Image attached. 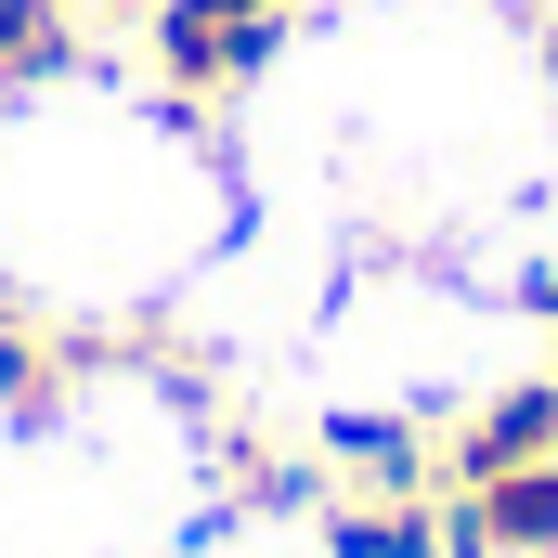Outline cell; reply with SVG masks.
Here are the masks:
<instances>
[{
    "label": "cell",
    "instance_id": "ba28073f",
    "mask_svg": "<svg viewBox=\"0 0 558 558\" xmlns=\"http://www.w3.org/2000/svg\"><path fill=\"white\" fill-rule=\"evenodd\" d=\"M221 494H234L247 520H274V507H299V494H312V454H286V441H260V428H247V441H221Z\"/></svg>",
    "mask_w": 558,
    "mask_h": 558
},
{
    "label": "cell",
    "instance_id": "5b68a950",
    "mask_svg": "<svg viewBox=\"0 0 558 558\" xmlns=\"http://www.w3.org/2000/svg\"><path fill=\"white\" fill-rule=\"evenodd\" d=\"M325 558H441V494H338Z\"/></svg>",
    "mask_w": 558,
    "mask_h": 558
},
{
    "label": "cell",
    "instance_id": "8992f818",
    "mask_svg": "<svg viewBox=\"0 0 558 558\" xmlns=\"http://www.w3.org/2000/svg\"><path fill=\"white\" fill-rule=\"evenodd\" d=\"M325 468H338L351 494H428V428H403V416H338V428H325Z\"/></svg>",
    "mask_w": 558,
    "mask_h": 558
},
{
    "label": "cell",
    "instance_id": "52a82bcc",
    "mask_svg": "<svg viewBox=\"0 0 558 558\" xmlns=\"http://www.w3.org/2000/svg\"><path fill=\"white\" fill-rule=\"evenodd\" d=\"M78 78V0H0V92Z\"/></svg>",
    "mask_w": 558,
    "mask_h": 558
},
{
    "label": "cell",
    "instance_id": "9c48e42d",
    "mask_svg": "<svg viewBox=\"0 0 558 558\" xmlns=\"http://www.w3.org/2000/svg\"><path fill=\"white\" fill-rule=\"evenodd\" d=\"M78 13H131V26H143V13H156V0H78Z\"/></svg>",
    "mask_w": 558,
    "mask_h": 558
},
{
    "label": "cell",
    "instance_id": "3957f363",
    "mask_svg": "<svg viewBox=\"0 0 558 558\" xmlns=\"http://www.w3.org/2000/svg\"><path fill=\"white\" fill-rule=\"evenodd\" d=\"M441 558H558V454L481 481V494H441Z\"/></svg>",
    "mask_w": 558,
    "mask_h": 558
},
{
    "label": "cell",
    "instance_id": "7c38bea8",
    "mask_svg": "<svg viewBox=\"0 0 558 558\" xmlns=\"http://www.w3.org/2000/svg\"><path fill=\"white\" fill-rule=\"evenodd\" d=\"M0 312H13V286H0Z\"/></svg>",
    "mask_w": 558,
    "mask_h": 558
},
{
    "label": "cell",
    "instance_id": "277c9868",
    "mask_svg": "<svg viewBox=\"0 0 558 558\" xmlns=\"http://www.w3.org/2000/svg\"><path fill=\"white\" fill-rule=\"evenodd\" d=\"M105 364V338H78V325H52V312H0V416L13 428H52L65 403H78V377Z\"/></svg>",
    "mask_w": 558,
    "mask_h": 558
},
{
    "label": "cell",
    "instance_id": "6da1fadb",
    "mask_svg": "<svg viewBox=\"0 0 558 558\" xmlns=\"http://www.w3.org/2000/svg\"><path fill=\"white\" fill-rule=\"evenodd\" d=\"M286 26H299V0H156L143 13V78H156L169 118H221L286 52Z\"/></svg>",
    "mask_w": 558,
    "mask_h": 558
},
{
    "label": "cell",
    "instance_id": "7a4b0ae2",
    "mask_svg": "<svg viewBox=\"0 0 558 558\" xmlns=\"http://www.w3.org/2000/svg\"><path fill=\"white\" fill-rule=\"evenodd\" d=\"M533 454H558V377H507L481 416H454L428 441V494H481V481H507Z\"/></svg>",
    "mask_w": 558,
    "mask_h": 558
},
{
    "label": "cell",
    "instance_id": "30bf717a",
    "mask_svg": "<svg viewBox=\"0 0 558 558\" xmlns=\"http://www.w3.org/2000/svg\"><path fill=\"white\" fill-rule=\"evenodd\" d=\"M533 312H546V325H558V274H546V286H533Z\"/></svg>",
    "mask_w": 558,
    "mask_h": 558
},
{
    "label": "cell",
    "instance_id": "8fae6325",
    "mask_svg": "<svg viewBox=\"0 0 558 558\" xmlns=\"http://www.w3.org/2000/svg\"><path fill=\"white\" fill-rule=\"evenodd\" d=\"M546 92H558V26H546Z\"/></svg>",
    "mask_w": 558,
    "mask_h": 558
}]
</instances>
